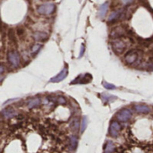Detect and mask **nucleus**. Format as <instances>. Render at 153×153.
Segmentation results:
<instances>
[{"mask_svg":"<svg viewBox=\"0 0 153 153\" xmlns=\"http://www.w3.org/2000/svg\"><path fill=\"white\" fill-rule=\"evenodd\" d=\"M145 136H136L129 128L126 133V143L115 146L112 153H153V127L144 125Z\"/></svg>","mask_w":153,"mask_h":153,"instance_id":"nucleus-1","label":"nucleus"},{"mask_svg":"<svg viewBox=\"0 0 153 153\" xmlns=\"http://www.w3.org/2000/svg\"><path fill=\"white\" fill-rule=\"evenodd\" d=\"M56 10V5L53 3H45L38 6L37 12L42 15H50Z\"/></svg>","mask_w":153,"mask_h":153,"instance_id":"nucleus-2","label":"nucleus"},{"mask_svg":"<svg viewBox=\"0 0 153 153\" xmlns=\"http://www.w3.org/2000/svg\"><path fill=\"white\" fill-rule=\"evenodd\" d=\"M112 45V48L113 50L117 53V54H121L125 51V49L126 48V40H124L121 38H117L114 39L111 42Z\"/></svg>","mask_w":153,"mask_h":153,"instance_id":"nucleus-3","label":"nucleus"},{"mask_svg":"<svg viewBox=\"0 0 153 153\" xmlns=\"http://www.w3.org/2000/svg\"><path fill=\"white\" fill-rule=\"evenodd\" d=\"M7 60L13 67H19L21 64V56L16 51H10L7 54Z\"/></svg>","mask_w":153,"mask_h":153,"instance_id":"nucleus-4","label":"nucleus"},{"mask_svg":"<svg viewBox=\"0 0 153 153\" xmlns=\"http://www.w3.org/2000/svg\"><path fill=\"white\" fill-rule=\"evenodd\" d=\"M139 57V54L136 50H130L128 51L125 56V61L127 65H133L134 64Z\"/></svg>","mask_w":153,"mask_h":153,"instance_id":"nucleus-5","label":"nucleus"},{"mask_svg":"<svg viewBox=\"0 0 153 153\" xmlns=\"http://www.w3.org/2000/svg\"><path fill=\"white\" fill-rule=\"evenodd\" d=\"M117 117L121 122H127L132 118V113L129 109H122L117 113Z\"/></svg>","mask_w":153,"mask_h":153,"instance_id":"nucleus-6","label":"nucleus"},{"mask_svg":"<svg viewBox=\"0 0 153 153\" xmlns=\"http://www.w3.org/2000/svg\"><path fill=\"white\" fill-rule=\"evenodd\" d=\"M1 114H2V117H3L4 119L8 120V119L13 118L14 117H16V116H17V111H16L15 108H12V107H8V108H4V109L2 111Z\"/></svg>","mask_w":153,"mask_h":153,"instance_id":"nucleus-7","label":"nucleus"},{"mask_svg":"<svg viewBox=\"0 0 153 153\" xmlns=\"http://www.w3.org/2000/svg\"><path fill=\"white\" fill-rule=\"evenodd\" d=\"M92 77L90 74H81L79 75L75 80H74V82H71V84H76V83H88L91 81Z\"/></svg>","mask_w":153,"mask_h":153,"instance_id":"nucleus-8","label":"nucleus"},{"mask_svg":"<svg viewBox=\"0 0 153 153\" xmlns=\"http://www.w3.org/2000/svg\"><path fill=\"white\" fill-rule=\"evenodd\" d=\"M79 127H80V120L77 117H73L71 119V121L69 122V129L71 130V132L73 134H76L79 131Z\"/></svg>","mask_w":153,"mask_h":153,"instance_id":"nucleus-9","label":"nucleus"},{"mask_svg":"<svg viewBox=\"0 0 153 153\" xmlns=\"http://www.w3.org/2000/svg\"><path fill=\"white\" fill-rule=\"evenodd\" d=\"M67 74H68V70H67L66 67H65L57 75H56L55 77L51 78L50 79V82H59L63 81L64 79H65V77L67 76Z\"/></svg>","mask_w":153,"mask_h":153,"instance_id":"nucleus-10","label":"nucleus"},{"mask_svg":"<svg viewBox=\"0 0 153 153\" xmlns=\"http://www.w3.org/2000/svg\"><path fill=\"white\" fill-rule=\"evenodd\" d=\"M122 16H123V10H116L109 14L108 21V22H115L117 20H119Z\"/></svg>","mask_w":153,"mask_h":153,"instance_id":"nucleus-11","label":"nucleus"},{"mask_svg":"<svg viewBox=\"0 0 153 153\" xmlns=\"http://www.w3.org/2000/svg\"><path fill=\"white\" fill-rule=\"evenodd\" d=\"M121 131V126L117 122H113L110 126L109 134L113 137H117L119 134V132Z\"/></svg>","mask_w":153,"mask_h":153,"instance_id":"nucleus-12","label":"nucleus"},{"mask_svg":"<svg viewBox=\"0 0 153 153\" xmlns=\"http://www.w3.org/2000/svg\"><path fill=\"white\" fill-rule=\"evenodd\" d=\"M41 100L38 97L36 98H32L30 100H29L27 101V108L31 109V108H39V105L41 104Z\"/></svg>","mask_w":153,"mask_h":153,"instance_id":"nucleus-13","label":"nucleus"},{"mask_svg":"<svg viewBox=\"0 0 153 153\" xmlns=\"http://www.w3.org/2000/svg\"><path fill=\"white\" fill-rule=\"evenodd\" d=\"M32 37L37 41H45L48 39V33H46L44 31H35L32 34Z\"/></svg>","mask_w":153,"mask_h":153,"instance_id":"nucleus-14","label":"nucleus"},{"mask_svg":"<svg viewBox=\"0 0 153 153\" xmlns=\"http://www.w3.org/2000/svg\"><path fill=\"white\" fill-rule=\"evenodd\" d=\"M108 9V3H104L100 6V9H99V16H100V18L103 19L106 16Z\"/></svg>","mask_w":153,"mask_h":153,"instance_id":"nucleus-15","label":"nucleus"},{"mask_svg":"<svg viewBox=\"0 0 153 153\" xmlns=\"http://www.w3.org/2000/svg\"><path fill=\"white\" fill-rule=\"evenodd\" d=\"M135 110L140 114H149L150 113L149 107H147L145 105H136L135 106Z\"/></svg>","mask_w":153,"mask_h":153,"instance_id":"nucleus-16","label":"nucleus"},{"mask_svg":"<svg viewBox=\"0 0 153 153\" xmlns=\"http://www.w3.org/2000/svg\"><path fill=\"white\" fill-rule=\"evenodd\" d=\"M42 48V44H39V43L34 44V45L31 47V48H30V52H31V54H32V55L37 54V53L40 50V48Z\"/></svg>","mask_w":153,"mask_h":153,"instance_id":"nucleus-17","label":"nucleus"},{"mask_svg":"<svg viewBox=\"0 0 153 153\" xmlns=\"http://www.w3.org/2000/svg\"><path fill=\"white\" fill-rule=\"evenodd\" d=\"M102 85L104 86V88L108 89V90H115L116 89V86L114 84H111V83H108L105 81L102 82Z\"/></svg>","mask_w":153,"mask_h":153,"instance_id":"nucleus-18","label":"nucleus"},{"mask_svg":"<svg viewBox=\"0 0 153 153\" xmlns=\"http://www.w3.org/2000/svg\"><path fill=\"white\" fill-rule=\"evenodd\" d=\"M56 102H57L58 104H60V105H65V104H66V100H65L64 97L60 96V97H57Z\"/></svg>","mask_w":153,"mask_h":153,"instance_id":"nucleus-19","label":"nucleus"},{"mask_svg":"<svg viewBox=\"0 0 153 153\" xmlns=\"http://www.w3.org/2000/svg\"><path fill=\"white\" fill-rule=\"evenodd\" d=\"M121 2H122V4H125V5H128V4H131L134 2V0H121Z\"/></svg>","mask_w":153,"mask_h":153,"instance_id":"nucleus-20","label":"nucleus"},{"mask_svg":"<svg viewBox=\"0 0 153 153\" xmlns=\"http://www.w3.org/2000/svg\"><path fill=\"white\" fill-rule=\"evenodd\" d=\"M84 49H85V47L83 45H82V48H81V53L79 55V57H82L84 54Z\"/></svg>","mask_w":153,"mask_h":153,"instance_id":"nucleus-21","label":"nucleus"},{"mask_svg":"<svg viewBox=\"0 0 153 153\" xmlns=\"http://www.w3.org/2000/svg\"><path fill=\"white\" fill-rule=\"evenodd\" d=\"M82 131L84 130L85 126H86V118H85V117L82 119Z\"/></svg>","mask_w":153,"mask_h":153,"instance_id":"nucleus-22","label":"nucleus"},{"mask_svg":"<svg viewBox=\"0 0 153 153\" xmlns=\"http://www.w3.org/2000/svg\"><path fill=\"white\" fill-rule=\"evenodd\" d=\"M5 71V67L3 65H0V75H2Z\"/></svg>","mask_w":153,"mask_h":153,"instance_id":"nucleus-23","label":"nucleus"}]
</instances>
